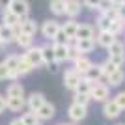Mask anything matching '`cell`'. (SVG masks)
Here are the masks:
<instances>
[{
  "label": "cell",
  "mask_w": 125,
  "mask_h": 125,
  "mask_svg": "<svg viewBox=\"0 0 125 125\" xmlns=\"http://www.w3.org/2000/svg\"><path fill=\"white\" fill-rule=\"evenodd\" d=\"M60 28H62V24L56 21V19H49V21H45L41 24V28H39V32H41V36L45 37V39H49V41H52L54 37H56V34L60 32Z\"/></svg>",
  "instance_id": "1"
},
{
  "label": "cell",
  "mask_w": 125,
  "mask_h": 125,
  "mask_svg": "<svg viewBox=\"0 0 125 125\" xmlns=\"http://www.w3.org/2000/svg\"><path fill=\"white\" fill-rule=\"evenodd\" d=\"M80 80H82V73H78L75 67H69L67 71L63 73V86H65V90L75 92Z\"/></svg>",
  "instance_id": "2"
},
{
  "label": "cell",
  "mask_w": 125,
  "mask_h": 125,
  "mask_svg": "<svg viewBox=\"0 0 125 125\" xmlns=\"http://www.w3.org/2000/svg\"><path fill=\"white\" fill-rule=\"evenodd\" d=\"M108 95H110V90L106 84L103 82H92V92H90V97H92V101H106L108 99Z\"/></svg>",
  "instance_id": "3"
},
{
  "label": "cell",
  "mask_w": 125,
  "mask_h": 125,
  "mask_svg": "<svg viewBox=\"0 0 125 125\" xmlns=\"http://www.w3.org/2000/svg\"><path fill=\"white\" fill-rule=\"evenodd\" d=\"M67 116L69 120L75 121V123H78V121H82L86 116H88V106H84V104H78V103H71L67 108Z\"/></svg>",
  "instance_id": "4"
},
{
  "label": "cell",
  "mask_w": 125,
  "mask_h": 125,
  "mask_svg": "<svg viewBox=\"0 0 125 125\" xmlns=\"http://www.w3.org/2000/svg\"><path fill=\"white\" fill-rule=\"evenodd\" d=\"M8 10L13 11L15 15H19L21 19L28 17L30 13V4H28V0H11V4L8 6Z\"/></svg>",
  "instance_id": "5"
},
{
  "label": "cell",
  "mask_w": 125,
  "mask_h": 125,
  "mask_svg": "<svg viewBox=\"0 0 125 125\" xmlns=\"http://www.w3.org/2000/svg\"><path fill=\"white\" fill-rule=\"evenodd\" d=\"M103 114H104V118H108V120H116V118L121 114V108L118 106V103H116L114 99H106L103 103Z\"/></svg>",
  "instance_id": "6"
},
{
  "label": "cell",
  "mask_w": 125,
  "mask_h": 125,
  "mask_svg": "<svg viewBox=\"0 0 125 125\" xmlns=\"http://www.w3.org/2000/svg\"><path fill=\"white\" fill-rule=\"evenodd\" d=\"M24 56L32 62V65H34V67H39V65H43V63H45V62H43V52H41V47H34V45H32L30 49H26Z\"/></svg>",
  "instance_id": "7"
},
{
  "label": "cell",
  "mask_w": 125,
  "mask_h": 125,
  "mask_svg": "<svg viewBox=\"0 0 125 125\" xmlns=\"http://www.w3.org/2000/svg\"><path fill=\"white\" fill-rule=\"evenodd\" d=\"M82 11V0H65V17L77 19Z\"/></svg>",
  "instance_id": "8"
},
{
  "label": "cell",
  "mask_w": 125,
  "mask_h": 125,
  "mask_svg": "<svg viewBox=\"0 0 125 125\" xmlns=\"http://www.w3.org/2000/svg\"><path fill=\"white\" fill-rule=\"evenodd\" d=\"M37 30H39V26H37L36 19H30V17H24V19H21L19 32H22V34H28V36H36Z\"/></svg>",
  "instance_id": "9"
},
{
  "label": "cell",
  "mask_w": 125,
  "mask_h": 125,
  "mask_svg": "<svg viewBox=\"0 0 125 125\" xmlns=\"http://www.w3.org/2000/svg\"><path fill=\"white\" fill-rule=\"evenodd\" d=\"M54 45V60L58 63L67 62L69 58V43H52Z\"/></svg>",
  "instance_id": "10"
},
{
  "label": "cell",
  "mask_w": 125,
  "mask_h": 125,
  "mask_svg": "<svg viewBox=\"0 0 125 125\" xmlns=\"http://www.w3.org/2000/svg\"><path fill=\"white\" fill-rule=\"evenodd\" d=\"M84 78H88L90 82H97L103 78V63H92L88 67V71L82 75Z\"/></svg>",
  "instance_id": "11"
},
{
  "label": "cell",
  "mask_w": 125,
  "mask_h": 125,
  "mask_svg": "<svg viewBox=\"0 0 125 125\" xmlns=\"http://www.w3.org/2000/svg\"><path fill=\"white\" fill-rule=\"evenodd\" d=\"M75 39H95V28L92 24H88V22L78 24Z\"/></svg>",
  "instance_id": "12"
},
{
  "label": "cell",
  "mask_w": 125,
  "mask_h": 125,
  "mask_svg": "<svg viewBox=\"0 0 125 125\" xmlns=\"http://www.w3.org/2000/svg\"><path fill=\"white\" fill-rule=\"evenodd\" d=\"M26 106V97H8L6 95V108L11 112H22Z\"/></svg>",
  "instance_id": "13"
},
{
  "label": "cell",
  "mask_w": 125,
  "mask_h": 125,
  "mask_svg": "<svg viewBox=\"0 0 125 125\" xmlns=\"http://www.w3.org/2000/svg\"><path fill=\"white\" fill-rule=\"evenodd\" d=\"M19 34V28H11V26L0 24V36H2V41L4 45H10V43H15V37Z\"/></svg>",
  "instance_id": "14"
},
{
  "label": "cell",
  "mask_w": 125,
  "mask_h": 125,
  "mask_svg": "<svg viewBox=\"0 0 125 125\" xmlns=\"http://www.w3.org/2000/svg\"><path fill=\"white\" fill-rule=\"evenodd\" d=\"M0 24L11 26V28H19V24H21V17L15 15L13 11H10L8 8H6V10H2V22H0Z\"/></svg>",
  "instance_id": "15"
},
{
  "label": "cell",
  "mask_w": 125,
  "mask_h": 125,
  "mask_svg": "<svg viewBox=\"0 0 125 125\" xmlns=\"http://www.w3.org/2000/svg\"><path fill=\"white\" fill-rule=\"evenodd\" d=\"M37 112V118H39V121H47V120H52L54 118V114H56V108H54V104L52 103H45L41 104V108L36 110Z\"/></svg>",
  "instance_id": "16"
},
{
  "label": "cell",
  "mask_w": 125,
  "mask_h": 125,
  "mask_svg": "<svg viewBox=\"0 0 125 125\" xmlns=\"http://www.w3.org/2000/svg\"><path fill=\"white\" fill-rule=\"evenodd\" d=\"M116 39H118V36H114L110 30H99V34H97V45L104 49H108Z\"/></svg>",
  "instance_id": "17"
},
{
  "label": "cell",
  "mask_w": 125,
  "mask_h": 125,
  "mask_svg": "<svg viewBox=\"0 0 125 125\" xmlns=\"http://www.w3.org/2000/svg\"><path fill=\"white\" fill-rule=\"evenodd\" d=\"M43 103H45V95H43L41 92H34V94H30V97L26 99V106L30 110H39Z\"/></svg>",
  "instance_id": "18"
},
{
  "label": "cell",
  "mask_w": 125,
  "mask_h": 125,
  "mask_svg": "<svg viewBox=\"0 0 125 125\" xmlns=\"http://www.w3.org/2000/svg\"><path fill=\"white\" fill-rule=\"evenodd\" d=\"M75 47L80 54H88L95 49V39H75Z\"/></svg>",
  "instance_id": "19"
},
{
  "label": "cell",
  "mask_w": 125,
  "mask_h": 125,
  "mask_svg": "<svg viewBox=\"0 0 125 125\" xmlns=\"http://www.w3.org/2000/svg\"><path fill=\"white\" fill-rule=\"evenodd\" d=\"M92 63H94V62H92V60H90V58L86 56V54H80V56H78L77 60L73 62V67L77 69L78 73H82V75H84L86 71H88V67L92 65Z\"/></svg>",
  "instance_id": "20"
},
{
  "label": "cell",
  "mask_w": 125,
  "mask_h": 125,
  "mask_svg": "<svg viewBox=\"0 0 125 125\" xmlns=\"http://www.w3.org/2000/svg\"><path fill=\"white\" fill-rule=\"evenodd\" d=\"M77 28H78L77 19H67V21L62 24V30L65 32V36H67L69 39H75V36H77Z\"/></svg>",
  "instance_id": "21"
},
{
  "label": "cell",
  "mask_w": 125,
  "mask_h": 125,
  "mask_svg": "<svg viewBox=\"0 0 125 125\" xmlns=\"http://www.w3.org/2000/svg\"><path fill=\"white\" fill-rule=\"evenodd\" d=\"M41 52H43V62H45V65L56 62V60H54V45H52V43L41 45Z\"/></svg>",
  "instance_id": "22"
},
{
  "label": "cell",
  "mask_w": 125,
  "mask_h": 125,
  "mask_svg": "<svg viewBox=\"0 0 125 125\" xmlns=\"http://www.w3.org/2000/svg\"><path fill=\"white\" fill-rule=\"evenodd\" d=\"M6 95L8 97H24V88H22L21 82H11L6 90Z\"/></svg>",
  "instance_id": "23"
},
{
  "label": "cell",
  "mask_w": 125,
  "mask_h": 125,
  "mask_svg": "<svg viewBox=\"0 0 125 125\" xmlns=\"http://www.w3.org/2000/svg\"><path fill=\"white\" fill-rule=\"evenodd\" d=\"M15 43H17L21 49H30L32 45H34V36H28V34L19 32V34H17V37H15Z\"/></svg>",
  "instance_id": "24"
},
{
  "label": "cell",
  "mask_w": 125,
  "mask_h": 125,
  "mask_svg": "<svg viewBox=\"0 0 125 125\" xmlns=\"http://www.w3.org/2000/svg\"><path fill=\"white\" fill-rule=\"evenodd\" d=\"M34 69H36V67L32 65V62L24 56V54H22V56H19V67H17V71L21 73V77H22V75H28L30 71H34Z\"/></svg>",
  "instance_id": "25"
},
{
  "label": "cell",
  "mask_w": 125,
  "mask_h": 125,
  "mask_svg": "<svg viewBox=\"0 0 125 125\" xmlns=\"http://www.w3.org/2000/svg\"><path fill=\"white\" fill-rule=\"evenodd\" d=\"M51 11L54 15H65V0H51V4H49Z\"/></svg>",
  "instance_id": "26"
},
{
  "label": "cell",
  "mask_w": 125,
  "mask_h": 125,
  "mask_svg": "<svg viewBox=\"0 0 125 125\" xmlns=\"http://www.w3.org/2000/svg\"><path fill=\"white\" fill-rule=\"evenodd\" d=\"M106 51H108V56H123V54H125V45H123L121 41H118V39H116V41L112 43Z\"/></svg>",
  "instance_id": "27"
},
{
  "label": "cell",
  "mask_w": 125,
  "mask_h": 125,
  "mask_svg": "<svg viewBox=\"0 0 125 125\" xmlns=\"http://www.w3.org/2000/svg\"><path fill=\"white\" fill-rule=\"evenodd\" d=\"M106 80H108V84L110 86H120L121 82H125V73H123V69H118V71H114V73L110 75L108 78H106Z\"/></svg>",
  "instance_id": "28"
},
{
  "label": "cell",
  "mask_w": 125,
  "mask_h": 125,
  "mask_svg": "<svg viewBox=\"0 0 125 125\" xmlns=\"http://www.w3.org/2000/svg\"><path fill=\"white\" fill-rule=\"evenodd\" d=\"M123 30H125V21H123V19H120V17H116L114 21L110 22V32H112L114 36H120Z\"/></svg>",
  "instance_id": "29"
},
{
  "label": "cell",
  "mask_w": 125,
  "mask_h": 125,
  "mask_svg": "<svg viewBox=\"0 0 125 125\" xmlns=\"http://www.w3.org/2000/svg\"><path fill=\"white\" fill-rule=\"evenodd\" d=\"M21 120H22V123H24V125H36L37 121H39V118H37L36 110H30V112L21 114Z\"/></svg>",
  "instance_id": "30"
},
{
  "label": "cell",
  "mask_w": 125,
  "mask_h": 125,
  "mask_svg": "<svg viewBox=\"0 0 125 125\" xmlns=\"http://www.w3.org/2000/svg\"><path fill=\"white\" fill-rule=\"evenodd\" d=\"M2 62L6 63V67L10 69V71H17V67H19V54H10Z\"/></svg>",
  "instance_id": "31"
},
{
  "label": "cell",
  "mask_w": 125,
  "mask_h": 125,
  "mask_svg": "<svg viewBox=\"0 0 125 125\" xmlns=\"http://www.w3.org/2000/svg\"><path fill=\"white\" fill-rule=\"evenodd\" d=\"M90 92H92V82H90L88 78L82 77V80L78 82L77 90H75V94H88V95H90Z\"/></svg>",
  "instance_id": "32"
},
{
  "label": "cell",
  "mask_w": 125,
  "mask_h": 125,
  "mask_svg": "<svg viewBox=\"0 0 125 125\" xmlns=\"http://www.w3.org/2000/svg\"><path fill=\"white\" fill-rule=\"evenodd\" d=\"M110 22H112V19L108 15H104V13H101L97 17V28L99 30H110Z\"/></svg>",
  "instance_id": "33"
},
{
  "label": "cell",
  "mask_w": 125,
  "mask_h": 125,
  "mask_svg": "<svg viewBox=\"0 0 125 125\" xmlns=\"http://www.w3.org/2000/svg\"><path fill=\"white\" fill-rule=\"evenodd\" d=\"M118 69H120V67H118V65H116L114 62L106 60V62H103V77H106V78H108L110 75L114 73V71H118Z\"/></svg>",
  "instance_id": "34"
},
{
  "label": "cell",
  "mask_w": 125,
  "mask_h": 125,
  "mask_svg": "<svg viewBox=\"0 0 125 125\" xmlns=\"http://www.w3.org/2000/svg\"><path fill=\"white\" fill-rule=\"evenodd\" d=\"M90 101H92V97H90L88 94H75V103L78 104H84V106H88Z\"/></svg>",
  "instance_id": "35"
},
{
  "label": "cell",
  "mask_w": 125,
  "mask_h": 125,
  "mask_svg": "<svg viewBox=\"0 0 125 125\" xmlns=\"http://www.w3.org/2000/svg\"><path fill=\"white\" fill-rule=\"evenodd\" d=\"M69 41H71V39H69V37L65 36V32H63L62 28H60V32L56 34V37L52 39V43H69Z\"/></svg>",
  "instance_id": "36"
},
{
  "label": "cell",
  "mask_w": 125,
  "mask_h": 125,
  "mask_svg": "<svg viewBox=\"0 0 125 125\" xmlns=\"http://www.w3.org/2000/svg\"><path fill=\"white\" fill-rule=\"evenodd\" d=\"M10 78V69L6 67L4 62H0V80H8Z\"/></svg>",
  "instance_id": "37"
},
{
  "label": "cell",
  "mask_w": 125,
  "mask_h": 125,
  "mask_svg": "<svg viewBox=\"0 0 125 125\" xmlns=\"http://www.w3.org/2000/svg\"><path fill=\"white\" fill-rule=\"evenodd\" d=\"M114 101L118 103V106H120L121 110H125V92H120V94L114 97Z\"/></svg>",
  "instance_id": "38"
},
{
  "label": "cell",
  "mask_w": 125,
  "mask_h": 125,
  "mask_svg": "<svg viewBox=\"0 0 125 125\" xmlns=\"http://www.w3.org/2000/svg\"><path fill=\"white\" fill-rule=\"evenodd\" d=\"M99 4H101V0H82V6H86L90 10H97Z\"/></svg>",
  "instance_id": "39"
},
{
  "label": "cell",
  "mask_w": 125,
  "mask_h": 125,
  "mask_svg": "<svg viewBox=\"0 0 125 125\" xmlns=\"http://www.w3.org/2000/svg\"><path fill=\"white\" fill-rule=\"evenodd\" d=\"M108 60H110V62H114L118 67H121V65L125 63V54H123V56H108Z\"/></svg>",
  "instance_id": "40"
},
{
  "label": "cell",
  "mask_w": 125,
  "mask_h": 125,
  "mask_svg": "<svg viewBox=\"0 0 125 125\" xmlns=\"http://www.w3.org/2000/svg\"><path fill=\"white\" fill-rule=\"evenodd\" d=\"M116 10H118V17L125 21V4H116Z\"/></svg>",
  "instance_id": "41"
},
{
  "label": "cell",
  "mask_w": 125,
  "mask_h": 125,
  "mask_svg": "<svg viewBox=\"0 0 125 125\" xmlns=\"http://www.w3.org/2000/svg\"><path fill=\"white\" fill-rule=\"evenodd\" d=\"M47 69L51 71V73H56V71H58V62H52V63H49V65H47Z\"/></svg>",
  "instance_id": "42"
},
{
  "label": "cell",
  "mask_w": 125,
  "mask_h": 125,
  "mask_svg": "<svg viewBox=\"0 0 125 125\" xmlns=\"http://www.w3.org/2000/svg\"><path fill=\"white\" fill-rule=\"evenodd\" d=\"M4 110H6V97L0 95V112H4Z\"/></svg>",
  "instance_id": "43"
},
{
  "label": "cell",
  "mask_w": 125,
  "mask_h": 125,
  "mask_svg": "<svg viewBox=\"0 0 125 125\" xmlns=\"http://www.w3.org/2000/svg\"><path fill=\"white\" fill-rule=\"evenodd\" d=\"M10 4H11V0H0V8H2V10H6Z\"/></svg>",
  "instance_id": "44"
},
{
  "label": "cell",
  "mask_w": 125,
  "mask_h": 125,
  "mask_svg": "<svg viewBox=\"0 0 125 125\" xmlns=\"http://www.w3.org/2000/svg\"><path fill=\"white\" fill-rule=\"evenodd\" d=\"M10 125H24V123H22L21 118H15V120H11V121H10Z\"/></svg>",
  "instance_id": "45"
},
{
  "label": "cell",
  "mask_w": 125,
  "mask_h": 125,
  "mask_svg": "<svg viewBox=\"0 0 125 125\" xmlns=\"http://www.w3.org/2000/svg\"><path fill=\"white\" fill-rule=\"evenodd\" d=\"M116 4H125V0H114Z\"/></svg>",
  "instance_id": "46"
},
{
  "label": "cell",
  "mask_w": 125,
  "mask_h": 125,
  "mask_svg": "<svg viewBox=\"0 0 125 125\" xmlns=\"http://www.w3.org/2000/svg\"><path fill=\"white\" fill-rule=\"evenodd\" d=\"M60 125H77L75 121H71V123H60Z\"/></svg>",
  "instance_id": "47"
},
{
  "label": "cell",
  "mask_w": 125,
  "mask_h": 125,
  "mask_svg": "<svg viewBox=\"0 0 125 125\" xmlns=\"http://www.w3.org/2000/svg\"><path fill=\"white\" fill-rule=\"evenodd\" d=\"M2 45H4V41H2V36H0V47H2Z\"/></svg>",
  "instance_id": "48"
},
{
  "label": "cell",
  "mask_w": 125,
  "mask_h": 125,
  "mask_svg": "<svg viewBox=\"0 0 125 125\" xmlns=\"http://www.w3.org/2000/svg\"><path fill=\"white\" fill-rule=\"evenodd\" d=\"M36 125H41V121H37V123H36Z\"/></svg>",
  "instance_id": "49"
},
{
  "label": "cell",
  "mask_w": 125,
  "mask_h": 125,
  "mask_svg": "<svg viewBox=\"0 0 125 125\" xmlns=\"http://www.w3.org/2000/svg\"><path fill=\"white\" fill-rule=\"evenodd\" d=\"M120 125H125V123H120Z\"/></svg>",
  "instance_id": "50"
}]
</instances>
